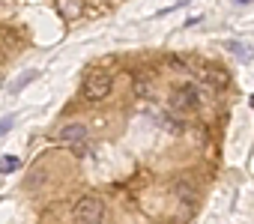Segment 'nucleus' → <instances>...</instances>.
I'll use <instances>...</instances> for the list:
<instances>
[{
	"label": "nucleus",
	"instance_id": "f03ea898",
	"mask_svg": "<svg viewBox=\"0 0 254 224\" xmlns=\"http://www.w3.org/2000/svg\"><path fill=\"white\" fill-rule=\"evenodd\" d=\"M111 87H114L111 75H108V72H102V69H93V72H87V75H84L81 96H84L87 102H102V99L111 93Z\"/></svg>",
	"mask_w": 254,
	"mask_h": 224
},
{
	"label": "nucleus",
	"instance_id": "20e7f679",
	"mask_svg": "<svg viewBox=\"0 0 254 224\" xmlns=\"http://www.w3.org/2000/svg\"><path fill=\"white\" fill-rule=\"evenodd\" d=\"M200 108V90L194 87V84H180V87H174V93H171V111L174 114H186V111H197Z\"/></svg>",
	"mask_w": 254,
	"mask_h": 224
},
{
	"label": "nucleus",
	"instance_id": "6e6552de",
	"mask_svg": "<svg viewBox=\"0 0 254 224\" xmlns=\"http://www.w3.org/2000/svg\"><path fill=\"white\" fill-rule=\"evenodd\" d=\"M227 51H230L233 57H239V60H248V57H251V48H248L245 42H227Z\"/></svg>",
	"mask_w": 254,
	"mask_h": 224
},
{
	"label": "nucleus",
	"instance_id": "9b49d317",
	"mask_svg": "<svg viewBox=\"0 0 254 224\" xmlns=\"http://www.w3.org/2000/svg\"><path fill=\"white\" fill-rule=\"evenodd\" d=\"M12 123H15V117H3V120H0V135H6L12 129Z\"/></svg>",
	"mask_w": 254,
	"mask_h": 224
},
{
	"label": "nucleus",
	"instance_id": "1a4fd4ad",
	"mask_svg": "<svg viewBox=\"0 0 254 224\" xmlns=\"http://www.w3.org/2000/svg\"><path fill=\"white\" fill-rule=\"evenodd\" d=\"M18 170V156H3L0 159V173H12Z\"/></svg>",
	"mask_w": 254,
	"mask_h": 224
},
{
	"label": "nucleus",
	"instance_id": "39448f33",
	"mask_svg": "<svg viewBox=\"0 0 254 224\" xmlns=\"http://www.w3.org/2000/svg\"><path fill=\"white\" fill-rule=\"evenodd\" d=\"M200 78L209 84V87H215V90H221V87H227V72H221V69H215V66H209V69H200Z\"/></svg>",
	"mask_w": 254,
	"mask_h": 224
},
{
	"label": "nucleus",
	"instance_id": "0eeeda50",
	"mask_svg": "<svg viewBox=\"0 0 254 224\" xmlns=\"http://www.w3.org/2000/svg\"><path fill=\"white\" fill-rule=\"evenodd\" d=\"M57 6L66 18H78L81 15V0H57Z\"/></svg>",
	"mask_w": 254,
	"mask_h": 224
},
{
	"label": "nucleus",
	"instance_id": "f8f14e48",
	"mask_svg": "<svg viewBox=\"0 0 254 224\" xmlns=\"http://www.w3.org/2000/svg\"><path fill=\"white\" fill-rule=\"evenodd\" d=\"M233 3H251V0H233Z\"/></svg>",
	"mask_w": 254,
	"mask_h": 224
},
{
	"label": "nucleus",
	"instance_id": "423d86ee",
	"mask_svg": "<svg viewBox=\"0 0 254 224\" xmlns=\"http://www.w3.org/2000/svg\"><path fill=\"white\" fill-rule=\"evenodd\" d=\"M36 78H39V72H36V69H30V72H24V75H18V78H15V81L9 84V90H12V93H21V90H24L27 84H33Z\"/></svg>",
	"mask_w": 254,
	"mask_h": 224
},
{
	"label": "nucleus",
	"instance_id": "7ed1b4c3",
	"mask_svg": "<svg viewBox=\"0 0 254 224\" xmlns=\"http://www.w3.org/2000/svg\"><path fill=\"white\" fill-rule=\"evenodd\" d=\"M72 215H75V224H102L105 221V203L99 197L87 194V197H81L75 203Z\"/></svg>",
	"mask_w": 254,
	"mask_h": 224
},
{
	"label": "nucleus",
	"instance_id": "9d476101",
	"mask_svg": "<svg viewBox=\"0 0 254 224\" xmlns=\"http://www.w3.org/2000/svg\"><path fill=\"white\" fill-rule=\"evenodd\" d=\"M150 87H153V84H150V78H147V75L135 78V93H138V96H147V93H150Z\"/></svg>",
	"mask_w": 254,
	"mask_h": 224
},
{
	"label": "nucleus",
	"instance_id": "4468645a",
	"mask_svg": "<svg viewBox=\"0 0 254 224\" xmlns=\"http://www.w3.org/2000/svg\"><path fill=\"white\" fill-rule=\"evenodd\" d=\"M251 108H254V96H251Z\"/></svg>",
	"mask_w": 254,
	"mask_h": 224
},
{
	"label": "nucleus",
	"instance_id": "ddd939ff",
	"mask_svg": "<svg viewBox=\"0 0 254 224\" xmlns=\"http://www.w3.org/2000/svg\"><path fill=\"white\" fill-rule=\"evenodd\" d=\"M180 3H189V0H177V3H174V6H180Z\"/></svg>",
	"mask_w": 254,
	"mask_h": 224
},
{
	"label": "nucleus",
	"instance_id": "f257e3e1",
	"mask_svg": "<svg viewBox=\"0 0 254 224\" xmlns=\"http://www.w3.org/2000/svg\"><path fill=\"white\" fill-rule=\"evenodd\" d=\"M57 141L66 144L75 159H84V156L90 153V132H87L84 123H66V126L57 132Z\"/></svg>",
	"mask_w": 254,
	"mask_h": 224
}]
</instances>
